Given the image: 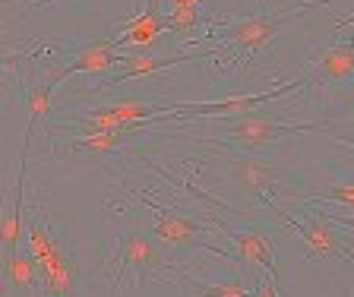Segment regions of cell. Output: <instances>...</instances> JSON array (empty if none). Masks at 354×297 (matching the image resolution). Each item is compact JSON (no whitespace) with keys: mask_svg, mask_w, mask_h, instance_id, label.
Returning a JSON list of instances; mask_svg holds the SVG:
<instances>
[{"mask_svg":"<svg viewBox=\"0 0 354 297\" xmlns=\"http://www.w3.org/2000/svg\"><path fill=\"white\" fill-rule=\"evenodd\" d=\"M326 3L329 0H291L281 10H269V13L215 19V26L206 35V45L212 48V57H209L212 79H231L234 86L243 82L250 64L269 48V41L281 29L301 23V16L313 13V10L326 7Z\"/></svg>","mask_w":354,"mask_h":297,"instance_id":"1","label":"cell"},{"mask_svg":"<svg viewBox=\"0 0 354 297\" xmlns=\"http://www.w3.org/2000/svg\"><path fill=\"white\" fill-rule=\"evenodd\" d=\"M104 209H108L111 244L102 266L108 272V297H118V288L124 285L127 272H133V285L142 288L158 269H168L171 262L162 250V240L155 238V231L133 212L130 202L108 196Z\"/></svg>","mask_w":354,"mask_h":297,"instance_id":"2","label":"cell"},{"mask_svg":"<svg viewBox=\"0 0 354 297\" xmlns=\"http://www.w3.org/2000/svg\"><path fill=\"white\" fill-rule=\"evenodd\" d=\"M22 238H26V247H29V253L38 262L44 297H80L76 260H73V250H70V240L44 222L38 209L26 212Z\"/></svg>","mask_w":354,"mask_h":297,"instance_id":"3","label":"cell"},{"mask_svg":"<svg viewBox=\"0 0 354 297\" xmlns=\"http://www.w3.org/2000/svg\"><path fill=\"white\" fill-rule=\"evenodd\" d=\"M130 200H136L142 209H149V215H152L149 228L155 231V238L162 240V244L174 247V250H209V253H218V256L231 260L228 253H221L218 247L206 244V234H209V231H218L212 218H209V224H203L199 218L184 215L180 209L162 206V202H155L152 196L140 193V190H130Z\"/></svg>","mask_w":354,"mask_h":297,"instance_id":"4","label":"cell"},{"mask_svg":"<svg viewBox=\"0 0 354 297\" xmlns=\"http://www.w3.org/2000/svg\"><path fill=\"white\" fill-rule=\"evenodd\" d=\"M266 206L272 209L279 222L285 228H291L301 238V244L307 247V260H326V262H342V260H354L351 250L345 244V234H339V228L323 218L319 212H307V206H301V218H295L291 212H285L281 206H275L272 200L266 202Z\"/></svg>","mask_w":354,"mask_h":297,"instance_id":"5","label":"cell"},{"mask_svg":"<svg viewBox=\"0 0 354 297\" xmlns=\"http://www.w3.org/2000/svg\"><path fill=\"white\" fill-rule=\"evenodd\" d=\"M304 86H307V79L297 76V79L281 82V86H275V89H269V92H257V95L221 98V102H177L174 111L162 117V124H171V120H177V117H228V114H250L257 104L285 98V95H291V92H301Z\"/></svg>","mask_w":354,"mask_h":297,"instance_id":"6","label":"cell"},{"mask_svg":"<svg viewBox=\"0 0 354 297\" xmlns=\"http://www.w3.org/2000/svg\"><path fill=\"white\" fill-rule=\"evenodd\" d=\"M301 133H317V124H288V120H269V117L243 114L241 120H231L221 130L218 140H203V142H237V146L257 152V148H266L272 142H281L288 136H301Z\"/></svg>","mask_w":354,"mask_h":297,"instance_id":"7","label":"cell"},{"mask_svg":"<svg viewBox=\"0 0 354 297\" xmlns=\"http://www.w3.org/2000/svg\"><path fill=\"white\" fill-rule=\"evenodd\" d=\"M158 3H162V0H142V7L120 23V32L111 38L118 51L142 54V51H149V45H152L162 32H168V23H165V13Z\"/></svg>","mask_w":354,"mask_h":297,"instance_id":"8","label":"cell"},{"mask_svg":"<svg viewBox=\"0 0 354 297\" xmlns=\"http://www.w3.org/2000/svg\"><path fill=\"white\" fill-rule=\"evenodd\" d=\"M130 57L127 51H118L111 38H102V41H92V45H82L73 51V60L66 64V67L54 70L48 79L54 86L66 79V76H76V73H118L124 67V60Z\"/></svg>","mask_w":354,"mask_h":297,"instance_id":"9","label":"cell"},{"mask_svg":"<svg viewBox=\"0 0 354 297\" xmlns=\"http://www.w3.org/2000/svg\"><path fill=\"white\" fill-rule=\"evenodd\" d=\"M212 222H215V228H218V234H225V238L234 244L237 256H241L253 272L279 278L275 250H272V244H269V238H266L263 231H257V228H231V224H225L221 218H212Z\"/></svg>","mask_w":354,"mask_h":297,"instance_id":"10","label":"cell"},{"mask_svg":"<svg viewBox=\"0 0 354 297\" xmlns=\"http://www.w3.org/2000/svg\"><path fill=\"white\" fill-rule=\"evenodd\" d=\"M351 73H354V32L345 41H332L329 48H323V51L317 54V60H313L301 76L307 79V86L323 89V86L345 82Z\"/></svg>","mask_w":354,"mask_h":297,"instance_id":"11","label":"cell"},{"mask_svg":"<svg viewBox=\"0 0 354 297\" xmlns=\"http://www.w3.org/2000/svg\"><path fill=\"white\" fill-rule=\"evenodd\" d=\"M199 57L209 60V57H212V48L203 45V48H196V51H180V54H168V57H142V54H130V57L124 60V67H120L114 76L102 79V86H98L95 92L111 89V86H120V82H130V79H142V76H149V73H158V70H171V67H177V64H187V60H199Z\"/></svg>","mask_w":354,"mask_h":297,"instance_id":"12","label":"cell"},{"mask_svg":"<svg viewBox=\"0 0 354 297\" xmlns=\"http://www.w3.org/2000/svg\"><path fill=\"white\" fill-rule=\"evenodd\" d=\"M155 126H162V117L142 120V124H133V126H127V130H114V133L80 136V140H73L70 146H64V148H66V152H73V155H108V152H114V148L127 146L130 140L142 136L146 130H155Z\"/></svg>","mask_w":354,"mask_h":297,"instance_id":"13","label":"cell"},{"mask_svg":"<svg viewBox=\"0 0 354 297\" xmlns=\"http://www.w3.org/2000/svg\"><path fill=\"white\" fill-rule=\"evenodd\" d=\"M3 266H7V288L13 291L16 297H44L41 272H38V262L29 253V247L13 253Z\"/></svg>","mask_w":354,"mask_h":297,"instance_id":"14","label":"cell"},{"mask_svg":"<svg viewBox=\"0 0 354 297\" xmlns=\"http://www.w3.org/2000/svg\"><path fill=\"white\" fill-rule=\"evenodd\" d=\"M231 178H234L250 196H257L263 206L272 200L275 171L269 168V164L257 162V158H241V162H231Z\"/></svg>","mask_w":354,"mask_h":297,"instance_id":"15","label":"cell"},{"mask_svg":"<svg viewBox=\"0 0 354 297\" xmlns=\"http://www.w3.org/2000/svg\"><path fill=\"white\" fill-rule=\"evenodd\" d=\"M215 19H218V16L206 13L203 7H177V10H168V13H165L168 32H174V35H180V38H190L193 32H199V29H206V35H209Z\"/></svg>","mask_w":354,"mask_h":297,"instance_id":"16","label":"cell"},{"mask_svg":"<svg viewBox=\"0 0 354 297\" xmlns=\"http://www.w3.org/2000/svg\"><path fill=\"white\" fill-rule=\"evenodd\" d=\"M54 86L51 79L44 82H35V86H29L26 89V108H29V124H26V136L22 140H32V130H35V124L41 117H48L51 114V95H54Z\"/></svg>","mask_w":354,"mask_h":297,"instance_id":"17","label":"cell"},{"mask_svg":"<svg viewBox=\"0 0 354 297\" xmlns=\"http://www.w3.org/2000/svg\"><path fill=\"white\" fill-rule=\"evenodd\" d=\"M288 200H301V202H323V206H345L354 212V184H342V186H326L319 193L310 196H288Z\"/></svg>","mask_w":354,"mask_h":297,"instance_id":"18","label":"cell"},{"mask_svg":"<svg viewBox=\"0 0 354 297\" xmlns=\"http://www.w3.org/2000/svg\"><path fill=\"white\" fill-rule=\"evenodd\" d=\"M199 297H253L257 288H247L243 282L234 285H203V282H187Z\"/></svg>","mask_w":354,"mask_h":297,"instance_id":"19","label":"cell"},{"mask_svg":"<svg viewBox=\"0 0 354 297\" xmlns=\"http://www.w3.org/2000/svg\"><path fill=\"white\" fill-rule=\"evenodd\" d=\"M317 133L329 136V140L342 142V146L354 148V120H339V124H317Z\"/></svg>","mask_w":354,"mask_h":297,"instance_id":"20","label":"cell"},{"mask_svg":"<svg viewBox=\"0 0 354 297\" xmlns=\"http://www.w3.org/2000/svg\"><path fill=\"white\" fill-rule=\"evenodd\" d=\"M319 215H323V218H329L332 224H339L342 231H351V234H354V212H351V215H335V212H319Z\"/></svg>","mask_w":354,"mask_h":297,"instance_id":"21","label":"cell"},{"mask_svg":"<svg viewBox=\"0 0 354 297\" xmlns=\"http://www.w3.org/2000/svg\"><path fill=\"white\" fill-rule=\"evenodd\" d=\"M168 3V10H177V7H199L203 0H165Z\"/></svg>","mask_w":354,"mask_h":297,"instance_id":"22","label":"cell"},{"mask_svg":"<svg viewBox=\"0 0 354 297\" xmlns=\"http://www.w3.org/2000/svg\"><path fill=\"white\" fill-rule=\"evenodd\" d=\"M29 7H57V3H66V0H22Z\"/></svg>","mask_w":354,"mask_h":297,"instance_id":"23","label":"cell"},{"mask_svg":"<svg viewBox=\"0 0 354 297\" xmlns=\"http://www.w3.org/2000/svg\"><path fill=\"white\" fill-rule=\"evenodd\" d=\"M342 29H351L354 32V13L345 16V19H335V32H342Z\"/></svg>","mask_w":354,"mask_h":297,"instance_id":"24","label":"cell"},{"mask_svg":"<svg viewBox=\"0 0 354 297\" xmlns=\"http://www.w3.org/2000/svg\"><path fill=\"white\" fill-rule=\"evenodd\" d=\"M345 244H348V250H351V256H354V234H351V231L345 234Z\"/></svg>","mask_w":354,"mask_h":297,"instance_id":"25","label":"cell"}]
</instances>
